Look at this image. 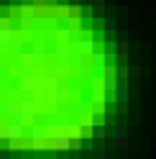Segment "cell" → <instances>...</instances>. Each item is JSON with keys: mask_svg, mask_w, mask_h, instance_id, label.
Listing matches in <instances>:
<instances>
[{"mask_svg": "<svg viewBox=\"0 0 156 159\" xmlns=\"http://www.w3.org/2000/svg\"><path fill=\"white\" fill-rule=\"evenodd\" d=\"M64 134L72 139V141H90L92 139V123H67Z\"/></svg>", "mask_w": 156, "mask_h": 159, "instance_id": "obj_1", "label": "cell"}, {"mask_svg": "<svg viewBox=\"0 0 156 159\" xmlns=\"http://www.w3.org/2000/svg\"><path fill=\"white\" fill-rule=\"evenodd\" d=\"M51 146H54V152H59V154H67V152H69V149L74 146V141H72V139L67 136V134H59V136H56L54 141H51Z\"/></svg>", "mask_w": 156, "mask_h": 159, "instance_id": "obj_2", "label": "cell"}, {"mask_svg": "<svg viewBox=\"0 0 156 159\" xmlns=\"http://www.w3.org/2000/svg\"><path fill=\"white\" fill-rule=\"evenodd\" d=\"M115 146L120 152L128 149V126H115Z\"/></svg>", "mask_w": 156, "mask_h": 159, "instance_id": "obj_3", "label": "cell"}, {"mask_svg": "<svg viewBox=\"0 0 156 159\" xmlns=\"http://www.w3.org/2000/svg\"><path fill=\"white\" fill-rule=\"evenodd\" d=\"M92 54H95L92 39H82V41H80V49H77V57H92Z\"/></svg>", "mask_w": 156, "mask_h": 159, "instance_id": "obj_4", "label": "cell"}, {"mask_svg": "<svg viewBox=\"0 0 156 159\" xmlns=\"http://www.w3.org/2000/svg\"><path fill=\"white\" fill-rule=\"evenodd\" d=\"M49 98H51V93H49V90H44V87H33V90H31V100H33L36 105L46 103Z\"/></svg>", "mask_w": 156, "mask_h": 159, "instance_id": "obj_5", "label": "cell"}, {"mask_svg": "<svg viewBox=\"0 0 156 159\" xmlns=\"http://www.w3.org/2000/svg\"><path fill=\"white\" fill-rule=\"evenodd\" d=\"M15 39V28L13 26H0V44H11Z\"/></svg>", "mask_w": 156, "mask_h": 159, "instance_id": "obj_6", "label": "cell"}, {"mask_svg": "<svg viewBox=\"0 0 156 159\" xmlns=\"http://www.w3.org/2000/svg\"><path fill=\"white\" fill-rule=\"evenodd\" d=\"M90 64L97 69V67H108V54L105 52H95L92 57H90Z\"/></svg>", "mask_w": 156, "mask_h": 159, "instance_id": "obj_7", "label": "cell"}, {"mask_svg": "<svg viewBox=\"0 0 156 159\" xmlns=\"http://www.w3.org/2000/svg\"><path fill=\"white\" fill-rule=\"evenodd\" d=\"M18 113L21 116H36V103L33 100H23L21 105H18Z\"/></svg>", "mask_w": 156, "mask_h": 159, "instance_id": "obj_8", "label": "cell"}, {"mask_svg": "<svg viewBox=\"0 0 156 159\" xmlns=\"http://www.w3.org/2000/svg\"><path fill=\"white\" fill-rule=\"evenodd\" d=\"M77 75H80L82 80H92V77H95V67H92L90 62H87V64H80V72H77Z\"/></svg>", "mask_w": 156, "mask_h": 159, "instance_id": "obj_9", "label": "cell"}, {"mask_svg": "<svg viewBox=\"0 0 156 159\" xmlns=\"http://www.w3.org/2000/svg\"><path fill=\"white\" fill-rule=\"evenodd\" d=\"M59 134H62V128H59V126H54V123L44 126V136H46V139H51V141H54V139L59 136Z\"/></svg>", "mask_w": 156, "mask_h": 159, "instance_id": "obj_10", "label": "cell"}, {"mask_svg": "<svg viewBox=\"0 0 156 159\" xmlns=\"http://www.w3.org/2000/svg\"><path fill=\"white\" fill-rule=\"evenodd\" d=\"M33 26H36V18H31V16H23L21 18V28H23V31H33Z\"/></svg>", "mask_w": 156, "mask_h": 159, "instance_id": "obj_11", "label": "cell"}, {"mask_svg": "<svg viewBox=\"0 0 156 159\" xmlns=\"http://www.w3.org/2000/svg\"><path fill=\"white\" fill-rule=\"evenodd\" d=\"M90 113L102 116V113H108V108H105V103H102V100H97V103H92V105H90Z\"/></svg>", "mask_w": 156, "mask_h": 159, "instance_id": "obj_12", "label": "cell"}, {"mask_svg": "<svg viewBox=\"0 0 156 159\" xmlns=\"http://www.w3.org/2000/svg\"><path fill=\"white\" fill-rule=\"evenodd\" d=\"M92 136L95 139H105V123H92Z\"/></svg>", "mask_w": 156, "mask_h": 159, "instance_id": "obj_13", "label": "cell"}, {"mask_svg": "<svg viewBox=\"0 0 156 159\" xmlns=\"http://www.w3.org/2000/svg\"><path fill=\"white\" fill-rule=\"evenodd\" d=\"M113 98H115V100H120V103H128V98H131V95H128V90H115Z\"/></svg>", "mask_w": 156, "mask_h": 159, "instance_id": "obj_14", "label": "cell"}, {"mask_svg": "<svg viewBox=\"0 0 156 159\" xmlns=\"http://www.w3.org/2000/svg\"><path fill=\"white\" fill-rule=\"evenodd\" d=\"M64 157H67V159H82V152H80L77 146H72V149H69V152H67Z\"/></svg>", "mask_w": 156, "mask_h": 159, "instance_id": "obj_15", "label": "cell"}, {"mask_svg": "<svg viewBox=\"0 0 156 159\" xmlns=\"http://www.w3.org/2000/svg\"><path fill=\"white\" fill-rule=\"evenodd\" d=\"M21 87L31 93V90H33V77H23V80H21Z\"/></svg>", "mask_w": 156, "mask_h": 159, "instance_id": "obj_16", "label": "cell"}, {"mask_svg": "<svg viewBox=\"0 0 156 159\" xmlns=\"http://www.w3.org/2000/svg\"><path fill=\"white\" fill-rule=\"evenodd\" d=\"M115 121H118V118H115V113H105V123H108V126H118Z\"/></svg>", "mask_w": 156, "mask_h": 159, "instance_id": "obj_17", "label": "cell"}, {"mask_svg": "<svg viewBox=\"0 0 156 159\" xmlns=\"http://www.w3.org/2000/svg\"><path fill=\"white\" fill-rule=\"evenodd\" d=\"M92 159H105V152H102V149H95V152H92Z\"/></svg>", "mask_w": 156, "mask_h": 159, "instance_id": "obj_18", "label": "cell"}, {"mask_svg": "<svg viewBox=\"0 0 156 159\" xmlns=\"http://www.w3.org/2000/svg\"><path fill=\"white\" fill-rule=\"evenodd\" d=\"M21 62H23V64H33V57H31V54H23Z\"/></svg>", "mask_w": 156, "mask_h": 159, "instance_id": "obj_19", "label": "cell"}, {"mask_svg": "<svg viewBox=\"0 0 156 159\" xmlns=\"http://www.w3.org/2000/svg\"><path fill=\"white\" fill-rule=\"evenodd\" d=\"M21 5H23V8H33L36 0H21Z\"/></svg>", "mask_w": 156, "mask_h": 159, "instance_id": "obj_20", "label": "cell"}, {"mask_svg": "<svg viewBox=\"0 0 156 159\" xmlns=\"http://www.w3.org/2000/svg\"><path fill=\"white\" fill-rule=\"evenodd\" d=\"M0 159H11V152L8 149H0Z\"/></svg>", "mask_w": 156, "mask_h": 159, "instance_id": "obj_21", "label": "cell"}, {"mask_svg": "<svg viewBox=\"0 0 156 159\" xmlns=\"http://www.w3.org/2000/svg\"><path fill=\"white\" fill-rule=\"evenodd\" d=\"M92 5H95V8H100V5H105V0H92Z\"/></svg>", "mask_w": 156, "mask_h": 159, "instance_id": "obj_22", "label": "cell"}]
</instances>
